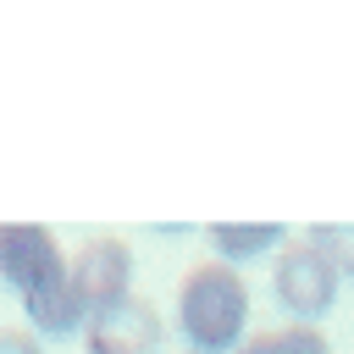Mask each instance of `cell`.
<instances>
[{"label":"cell","instance_id":"6da1fadb","mask_svg":"<svg viewBox=\"0 0 354 354\" xmlns=\"http://www.w3.org/2000/svg\"><path fill=\"white\" fill-rule=\"evenodd\" d=\"M177 326L194 354H238L249 326V282L238 266H194L177 288Z\"/></svg>","mask_w":354,"mask_h":354},{"label":"cell","instance_id":"5b68a950","mask_svg":"<svg viewBox=\"0 0 354 354\" xmlns=\"http://www.w3.org/2000/svg\"><path fill=\"white\" fill-rule=\"evenodd\" d=\"M88 354H155L166 326L149 299H122L105 315H88Z\"/></svg>","mask_w":354,"mask_h":354},{"label":"cell","instance_id":"ba28073f","mask_svg":"<svg viewBox=\"0 0 354 354\" xmlns=\"http://www.w3.org/2000/svg\"><path fill=\"white\" fill-rule=\"evenodd\" d=\"M304 243H315L332 266H337V277H354V227H310L304 232Z\"/></svg>","mask_w":354,"mask_h":354},{"label":"cell","instance_id":"277c9868","mask_svg":"<svg viewBox=\"0 0 354 354\" xmlns=\"http://www.w3.org/2000/svg\"><path fill=\"white\" fill-rule=\"evenodd\" d=\"M72 282L88 315L116 310L122 299H133V249L122 238H88L72 254Z\"/></svg>","mask_w":354,"mask_h":354},{"label":"cell","instance_id":"52a82bcc","mask_svg":"<svg viewBox=\"0 0 354 354\" xmlns=\"http://www.w3.org/2000/svg\"><path fill=\"white\" fill-rule=\"evenodd\" d=\"M238 354H332V348H326V337H321L315 326L293 321V326H282V332H254V337H243Z\"/></svg>","mask_w":354,"mask_h":354},{"label":"cell","instance_id":"3957f363","mask_svg":"<svg viewBox=\"0 0 354 354\" xmlns=\"http://www.w3.org/2000/svg\"><path fill=\"white\" fill-rule=\"evenodd\" d=\"M66 271H72V260L61 254V243H55L50 227H39V221H6V227H0V277H6L22 299L44 293V288L61 282Z\"/></svg>","mask_w":354,"mask_h":354},{"label":"cell","instance_id":"9c48e42d","mask_svg":"<svg viewBox=\"0 0 354 354\" xmlns=\"http://www.w3.org/2000/svg\"><path fill=\"white\" fill-rule=\"evenodd\" d=\"M0 354H44V343L22 326H0Z\"/></svg>","mask_w":354,"mask_h":354},{"label":"cell","instance_id":"7a4b0ae2","mask_svg":"<svg viewBox=\"0 0 354 354\" xmlns=\"http://www.w3.org/2000/svg\"><path fill=\"white\" fill-rule=\"evenodd\" d=\"M337 266L315 249V243H282L277 249V266H271V293H277V304L293 315V321H321L332 304H337Z\"/></svg>","mask_w":354,"mask_h":354},{"label":"cell","instance_id":"8992f818","mask_svg":"<svg viewBox=\"0 0 354 354\" xmlns=\"http://www.w3.org/2000/svg\"><path fill=\"white\" fill-rule=\"evenodd\" d=\"M205 238H210V249H216L221 266H243V260L271 254V249L288 243L282 221H216V227H205Z\"/></svg>","mask_w":354,"mask_h":354}]
</instances>
